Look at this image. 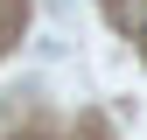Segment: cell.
Masks as SVG:
<instances>
[{"mask_svg":"<svg viewBox=\"0 0 147 140\" xmlns=\"http://www.w3.org/2000/svg\"><path fill=\"white\" fill-rule=\"evenodd\" d=\"M140 49H147V28H140Z\"/></svg>","mask_w":147,"mask_h":140,"instance_id":"1","label":"cell"}]
</instances>
